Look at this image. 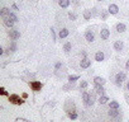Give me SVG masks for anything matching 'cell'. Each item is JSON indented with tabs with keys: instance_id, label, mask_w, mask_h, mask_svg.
<instances>
[{
	"instance_id": "obj_1",
	"label": "cell",
	"mask_w": 129,
	"mask_h": 122,
	"mask_svg": "<svg viewBox=\"0 0 129 122\" xmlns=\"http://www.w3.org/2000/svg\"><path fill=\"white\" fill-rule=\"evenodd\" d=\"M9 102L12 104H17V106H20L24 103V98H20L18 94H9Z\"/></svg>"
},
{
	"instance_id": "obj_2",
	"label": "cell",
	"mask_w": 129,
	"mask_h": 122,
	"mask_svg": "<svg viewBox=\"0 0 129 122\" xmlns=\"http://www.w3.org/2000/svg\"><path fill=\"white\" fill-rule=\"evenodd\" d=\"M125 79H126L125 73H124V71H120V73H118V74L115 75V84H116L118 87H121L123 83L125 82Z\"/></svg>"
},
{
	"instance_id": "obj_3",
	"label": "cell",
	"mask_w": 129,
	"mask_h": 122,
	"mask_svg": "<svg viewBox=\"0 0 129 122\" xmlns=\"http://www.w3.org/2000/svg\"><path fill=\"white\" fill-rule=\"evenodd\" d=\"M64 111H66L67 113H70V112H74V111H76V107H75V103L71 100V99H67L66 100V103H64Z\"/></svg>"
},
{
	"instance_id": "obj_4",
	"label": "cell",
	"mask_w": 129,
	"mask_h": 122,
	"mask_svg": "<svg viewBox=\"0 0 129 122\" xmlns=\"http://www.w3.org/2000/svg\"><path fill=\"white\" fill-rule=\"evenodd\" d=\"M9 37H10V39H12V41H17V39H19V38H20V32H19V31H17V29L10 28V31H9Z\"/></svg>"
},
{
	"instance_id": "obj_5",
	"label": "cell",
	"mask_w": 129,
	"mask_h": 122,
	"mask_svg": "<svg viewBox=\"0 0 129 122\" xmlns=\"http://www.w3.org/2000/svg\"><path fill=\"white\" fill-rule=\"evenodd\" d=\"M29 87H30V89H32L33 92H39V90L42 89L43 84H42L41 82H30V83H29Z\"/></svg>"
},
{
	"instance_id": "obj_6",
	"label": "cell",
	"mask_w": 129,
	"mask_h": 122,
	"mask_svg": "<svg viewBox=\"0 0 129 122\" xmlns=\"http://www.w3.org/2000/svg\"><path fill=\"white\" fill-rule=\"evenodd\" d=\"M80 66H81V69H89L91 66V60H89L87 57H84L80 61Z\"/></svg>"
},
{
	"instance_id": "obj_7",
	"label": "cell",
	"mask_w": 129,
	"mask_h": 122,
	"mask_svg": "<svg viewBox=\"0 0 129 122\" xmlns=\"http://www.w3.org/2000/svg\"><path fill=\"white\" fill-rule=\"evenodd\" d=\"M109 37H110V31L108 28H103L100 31V38L104 39V41H106V39H109Z\"/></svg>"
},
{
	"instance_id": "obj_8",
	"label": "cell",
	"mask_w": 129,
	"mask_h": 122,
	"mask_svg": "<svg viewBox=\"0 0 129 122\" xmlns=\"http://www.w3.org/2000/svg\"><path fill=\"white\" fill-rule=\"evenodd\" d=\"M108 10H109V13H110L111 15H116V14L119 13V7H118L116 4H110L109 8H108Z\"/></svg>"
},
{
	"instance_id": "obj_9",
	"label": "cell",
	"mask_w": 129,
	"mask_h": 122,
	"mask_svg": "<svg viewBox=\"0 0 129 122\" xmlns=\"http://www.w3.org/2000/svg\"><path fill=\"white\" fill-rule=\"evenodd\" d=\"M85 39L87 41V42H94L95 41V34H94V32L92 31H86V33H85Z\"/></svg>"
},
{
	"instance_id": "obj_10",
	"label": "cell",
	"mask_w": 129,
	"mask_h": 122,
	"mask_svg": "<svg viewBox=\"0 0 129 122\" xmlns=\"http://www.w3.org/2000/svg\"><path fill=\"white\" fill-rule=\"evenodd\" d=\"M113 47H114V50H115L116 52H120V51H123V48H124V43H123V41H115Z\"/></svg>"
},
{
	"instance_id": "obj_11",
	"label": "cell",
	"mask_w": 129,
	"mask_h": 122,
	"mask_svg": "<svg viewBox=\"0 0 129 122\" xmlns=\"http://www.w3.org/2000/svg\"><path fill=\"white\" fill-rule=\"evenodd\" d=\"M95 93H96L98 95H104V93H105L104 85H99V84H95Z\"/></svg>"
},
{
	"instance_id": "obj_12",
	"label": "cell",
	"mask_w": 129,
	"mask_h": 122,
	"mask_svg": "<svg viewBox=\"0 0 129 122\" xmlns=\"http://www.w3.org/2000/svg\"><path fill=\"white\" fill-rule=\"evenodd\" d=\"M104 58H105V55H104L103 51H98V52L95 53V61H98V63H101V61H104Z\"/></svg>"
},
{
	"instance_id": "obj_13",
	"label": "cell",
	"mask_w": 129,
	"mask_h": 122,
	"mask_svg": "<svg viewBox=\"0 0 129 122\" xmlns=\"http://www.w3.org/2000/svg\"><path fill=\"white\" fill-rule=\"evenodd\" d=\"M3 21H4L3 23H4V26H5V27H8L9 29H10V28H13V26H14V22H13V21H12L9 17H7V18H3Z\"/></svg>"
},
{
	"instance_id": "obj_14",
	"label": "cell",
	"mask_w": 129,
	"mask_h": 122,
	"mask_svg": "<svg viewBox=\"0 0 129 122\" xmlns=\"http://www.w3.org/2000/svg\"><path fill=\"white\" fill-rule=\"evenodd\" d=\"M69 34H70V31H69L67 28H62V29L59 31V33H58V37L62 39V38H66Z\"/></svg>"
},
{
	"instance_id": "obj_15",
	"label": "cell",
	"mask_w": 129,
	"mask_h": 122,
	"mask_svg": "<svg viewBox=\"0 0 129 122\" xmlns=\"http://www.w3.org/2000/svg\"><path fill=\"white\" fill-rule=\"evenodd\" d=\"M115 29H116V32H118V33H123V32H125V31H126V27H125V24H124V23H118V24L115 26Z\"/></svg>"
},
{
	"instance_id": "obj_16",
	"label": "cell",
	"mask_w": 129,
	"mask_h": 122,
	"mask_svg": "<svg viewBox=\"0 0 129 122\" xmlns=\"http://www.w3.org/2000/svg\"><path fill=\"white\" fill-rule=\"evenodd\" d=\"M58 4H59V7H61V8L66 9V8H69V7H70L71 2H70V0H58Z\"/></svg>"
},
{
	"instance_id": "obj_17",
	"label": "cell",
	"mask_w": 129,
	"mask_h": 122,
	"mask_svg": "<svg viewBox=\"0 0 129 122\" xmlns=\"http://www.w3.org/2000/svg\"><path fill=\"white\" fill-rule=\"evenodd\" d=\"M108 114L110 116V117H119V114H120V112H119V109H115V108H110L109 109V112H108Z\"/></svg>"
},
{
	"instance_id": "obj_18",
	"label": "cell",
	"mask_w": 129,
	"mask_h": 122,
	"mask_svg": "<svg viewBox=\"0 0 129 122\" xmlns=\"http://www.w3.org/2000/svg\"><path fill=\"white\" fill-rule=\"evenodd\" d=\"M106 83V80L101 76H95L94 78V84H99V85H104Z\"/></svg>"
},
{
	"instance_id": "obj_19",
	"label": "cell",
	"mask_w": 129,
	"mask_h": 122,
	"mask_svg": "<svg viewBox=\"0 0 129 122\" xmlns=\"http://www.w3.org/2000/svg\"><path fill=\"white\" fill-rule=\"evenodd\" d=\"M95 94H96V93H92V94L90 93V98H89V100H87V103L85 104L86 107H91V106H92V104L95 103Z\"/></svg>"
},
{
	"instance_id": "obj_20",
	"label": "cell",
	"mask_w": 129,
	"mask_h": 122,
	"mask_svg": "<svg viewBox=\"0 0 129 122\" xmlns=\"http://www.w3.org/2000/svg\"><path fill=\"white\" fill-rule=\"evenodd\" d=\"M109 102H110V99H109V97H106L105 94L99 97V103H100V104H108Z\"/></svg>"
},
{
	"instance_id": "obj_21",
	"label": "cell",
	"mask_w": 129,
	"mask_h": 122,
	"mask_svg": "<svg viewBox=\"0 0 129 122\" xmlns=\"http://www.w3.org/2000/svg\"><path fill=\"white\" fill-rule=\"evenodd\" d=\"M72 88H75V82H69V84H66V85H63V90L64 92H67V90H70V89H72Z\"/></svg>"
},
{
	"instance_id": "obj_22",
	"label": "cell",
	"mask_w": 129,
	"mask_h": 122,
	"mask_svg": "<svg viewBox=\"0 0 129 122\" xmlns=\"http://www.w3.org/2000/svg\"><path fill=\"white\" fill-rule=\"evenodd\" d=\"M109 10H104V9H101V13H100V18H101V21H106L108 19V17H109Z\"/></svg>"
},
{
	"instance_id": "obj_23",
	"label": "cell",
	"mask_w": 129,
	"mask_h": 122,
	"mask_svg": "<svg viewBox=\"0 0 129 122\" xmlns=\"http://www.w3.org/2000/svg\"><path fill=\"white\" fill-rule=\"evenodd\" d=\"M9 14H10V10H9L8 8H3L2 12H0V15H2V18H7Z\"/></svg>"
},
{
	"instance_id": "obj_24",
	"label": "cell",
	"mask_w": 129,
	"mask_h": 122,
	"mask_svg": "<svg viewBox=\"0 0 129 122\" xmlns=\"http://www.w3.org/2000/svg\"><path fill=\"white\" fill-rule=\"evenodd\" d=\"M108 104H109V108H115V109H119V107H120V104H119L116 100H111V102H109Z\"/></svg>"
},
{
	"instance_id": "obj_25",
	"label": "cell",
	"mask_w": 129,
	"mask_h": 122,
	"mask_svg": "<svg viewBox=\"0 0 129 122\" xmlns=\"http://www.w3.org/2000/svg\"><path fill=\"white\" fill-rule=\"evenodd\" d=\"M91 17H92L91 10H84V18H85V21H90Z\"/></svg>"
},
{
	"instance_id": "obj_26",
	"label": "cell",
	"mask_w": 129,
	"mask_h": 122,
	"mask_svg": "<svg viewBox=\"0 0 129 122\" xmlns=\"http://www.w3.org/2000/svg\"><path fill=\"white\" fill-rule=\"evenodd\" d=\"M71 48H72V45H71V42L64 43V46H63V51L66 52V53H69V52L71 51Z\"/></svg>"
},
{
	"instance_id": "obj_27",
	"label": "cell",
	"mask_w": 129,
	"mask_h": 122,
	"mask_svg": "<svg viewBox=\"0 0 129 122\" xmlns=\"http://www.w3.org/2000/svg\"><path fill=\"white\" fill-rule=\"evenodd\" d=\"M87 87H89V83H87L86 80H81L80 84H79V88H80V89H86Z\"/></svg>"
},
{
	"instance_id": "obj_28",
	"label": "cell",
	"mask_w": 129,
	"mask_h": 122,
	"mask_svg": "<svg viewBox=\"0 0 129 122\" xmlns=\"http://www.w3.org/2000/svg\"><path fill=\"white\" fill-rule=\"evenodd\" d=\"M67 116H69V118H70V119H77V117H79V114L76 113V111L67 113Z\"/></svg>"
},
{
	"instance_id": "obj_29",
	"label": "cell",
	"mask_w": 129,
	"mask_h": 122,
	"mask_svg": "<svg viewBox=\"0 0 129 122\" xmlns=\"http://www.w3.org/2000/svg\"><path fill=\"white\" fill-rule=\"evenodd\" d=\"M89 98H90V93H87V92H84V93H82V100H84V103H85V104L87 103Z\"/></svg>"
},
{
	"instance_id": "obj_30",
	"label": "cell",
	"mask_w": 129,
	"mask_h": 122,
	"mask_svg": "<svg viewBox=\"0 0 129 122\" xmlns=\"http://www.w3.org/2000/svg\"><path fill=\"white\" fill-rule=\"evenodd\" d=\"M67 79H69V82H76L80 79V75H69Z\"/></svg>"
},
{
	"instance_id": "obj_31",
	"label": "cell",
	"mask_w": 129,
	"mask_h": 122,
	"mask_svg": "<svg viewBox=\"0 0 129 122\" xmlns=\"http://www.w3.org/2000/svg\"><path fill=\"white\" fill-rule=\"evenodd\" d=\"M9 48L14 52V51H17L18 50V46H17V43H15V41H12V43H10V46H9Z\"/></svg>"
},
{
	"instance_id": "obj_32",
	"label": "cell",
	"mask_w": 129,
	"mask_h": 122,
	"mask_svg": "<svg viewBox=\"0 0 129 122\" xmlns=\"http://www.w3.org/2000/svg\"><path fill=\"white\" fill-rule=\"evenodd\" d=\"M8 17H9V18H10V19H12V21H13L14 23H17V22H18V17H17V15H15L14 13H10V14H9Z\"/></svg>"
},
{
	"instance_id": "obj_33",
	"label": "cell",
	"mask_w": 129,
	"mask_h": 122,
	"mask_svg": "<svg viewBox=\"0 0 129 122\" xmlns=\"http://www.w3.org/2000/svg\"><path fill=\"white\" fill-rule=\"evenodd\" d=\"M69 18H70V21H76V14L75 13H69Z\"/></svg>"
},
{
	"instance_id": "obj_34",
	"label": "cell",
	"mask_w": 129,
	"mask_h": 122,
	"mask_svg": "<svg viewBox=\"0 0 129 122\" xmlns=\"http://www.w3.org/2000/svg\"><path fill=\"white\" fill-rule=\"evenodd\" d=\"M0 94H2V95H8V97H9V94H8V92L5 90V88H0Z\"/></svg>"
},
{
	"instance_id": "obj_35",
	"label": "cell",
	"mask_w": 129,
	"mask_h": 122,
	"mask_svg": "<svg viewBox=\"0 0 129 122\" xmlns=\"http://www.w3.org/2000/svg\"><path fill=\"white\" fill-rule=\"evenodd\" d=\"M51 34H52V39L56 41V33H54V29L53 28H51Z\"/></svg>"
},
{
	"instance_id": "obj_36",
	"label": "cell",
	"mask_w": 129,
	"mask_h": 122,
	"mask_svg": "<svg viewBox=\"0 0 129 122\" xmlns=\"http://www.w3.org/2000/svg\"><path fill=\"white\" fill-rule=\"evenodd\" d=\"M61 68H62V63H57V64H56V66H54L56 71H57V70H59Z\"/></svg>"
},
{
	"instance_id": "obj_37",
	"label": "cell",
	"mask_w": 129,
	"mask_h": 122,
	"mask_svg": "<svg viewBox=\"0 0 129 122\" xmlns=\"http://www.w3.org/2000/svg\"><path fill=\"white\" fill-rule=\"evenodd\" d=\"M91 13H92V17H95V15H98V12H96V8H92V9H91Z\"/></svg>"
},
{
	"instance_id": "obj_38",
	"label": "cell",
	"mask_w": 129,
	"mask_h": 122,
	"mask_svg": "<svg viewBox=\"0 0 129 122\" xmlns=\"http://www.w3.org/2000/svg\"><path fill=\"white\" fill-rule=\"evenodd\" d=\"M124 98H125V100H126V103L129 104V94H128V93H125V94H124Z\"/></svg>"
},
{
	"instance_id": "obj_39",
	"label": "cell",
	"mask_w": 129,
	"mask_h": 122,
	"mask_svg": "<svg viewBox=\"0 0 129 122\" xmlns=\"http://www.w3.org/2000/svg\"><path fill=\"white\" fill-rule=\"evenodd\" d=\"M12 8H13L15 12H18V10H19V8H18V5H17V4H13V5H12Z\"/></svg>"
},
{
	"instance_id": "obj_40",
	"label": "cell",
	"mask_w": 129,
	"mask_h": 122,
	"mask_svg": "<svg viewBox=\"0 0 129 122\" xmlns=\"http://www.w3.org/2000/svg\"><path fill=\"white\" fill-rule=\"evenodd\" d=\"M81 55H82V57H87V52L86 51H81Z\"/></svg>"
},
{
	"instance_id": "obj_41",
	"label": "cell",
	"mask_w": 129,
	"mask_h": 122,
	"mask_svg": "<svg viewBox=\"0 0 129 122\" xmlns=\"http://www.w3.org/2000/svg\"><path fill=\"white\" fill-rule=\"evenodd\" d=\"M15 121L19 122V121H27V119H25V118H20V117H18V118H15Z\"/></svg>"
},
{
	"instance_id": "obj_42",
	"label": "cell",
	"mask_w": 129,
	"mask_h": 122,
	"mask_svg": "<svg viewBox=\"0 0 129 122\" xmlns=\"http://www.w3.org/2000/svg\"><path fill=\"white\" fill-rule=\"evenodd\" d=\"M125 68H126V70H129V60L125 63Z\"/></svg>"
},
{
	"instance_id": "obj_43",
	"label": "cell",
	"mask_w": 129,
	"mask_h": 122,
	"mask_svg": "<svg viewBox=\"0 0 129 122\" xmlns=\"http://www.w3.org/2000/svg\"><path fill=\"white\" fill-rule=\"evenodd\" d=\"M23 98H24V99L28 98V94H27V93H23Z\"/></svg>"
},
{
	"instance_id": "obj_44",
	"label": "cell",
	"mask_w": 129,
	"mask_h": 122,
	"mask_svg": "<svg viewBox=\"0 0 129 122\" xmlns=\"http://www.w3.org/2000/svg\"><path fill=\"white\" fill-rule=\"evenodd\" d=\"M126 90L129 92V80H128V83H126Z\"/></svg>"
},
{
	"instance_id": "obj_45",
	"label": "cell",
	"mask_w": 129,
	"mask_h": 122,
	"mask_svg": "<svg viewBox=\"0 0 129 122\" xmlns=\"http://www.w3.org/2000/svg\"><path fill=\"white\" fill-rule=\"evenodd\" d=\"M98 2H103V0H98Z\"/></svg>"
}]
</instances>
